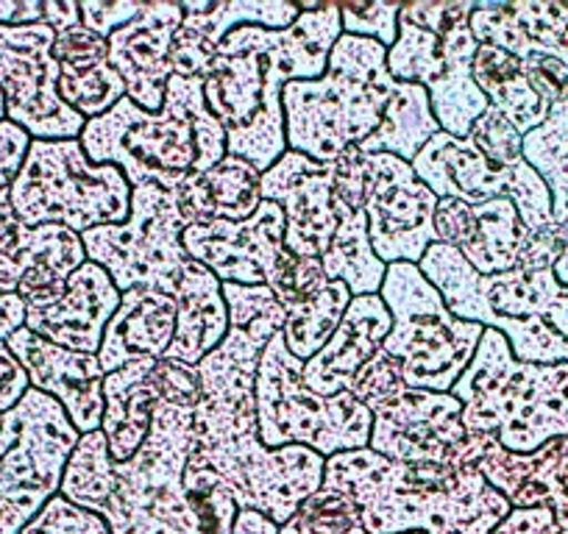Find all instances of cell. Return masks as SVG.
<instances>
[{"instance_id":"obj_1","label":"cell","mask_w":568,"mask_h":534,"mask_svg":"<svg viewBox=\"0 0 568 534\" xmlns=\"http://www.w3.org/2000/svg\"><path fill=\"white\" fill-rule=\"evenodd\" d=\"M229 335L195 368V454L229 484L240 512L287 523L324 487L326 460L307 445L267 449L256 429V370L265 346L284 329V307L267 287L223 285Z\"/></svg>"},{"instance_id":"obj_2","label":"cell","mask_w":568,"mask_h":534,"mask_svg":"<svg viewBox=\"0 0 568 534\" xmlns=\"http://www.w3.org/2000/svg\"><path fill=\"white\" fill-rule=\"evenodd\" d=\"M195 407L160 401L149 440L129 462L109 456L103 432L81 434L59 495L95 512L112 534H232L240 506L195 454Z\"/></svg>"},{"instance_id":"obj_3","label":"cell","mask_w":568,"mask_h":534,"mask_svg":"<svg viewBox=\"0 0 568 534\" xmlns=\"http://www.w3.org/2000/svg\"><path fill=\"white\" fill-rule=\"evenodd\" d=\"M296 3L302 18L291 29L240 25L226 34L204 79L206 106L226 131V154L251 162L260 173L287 154L284 86L321 79L343 34L337 3Z\"/></svg>"},{"instance_id":"obj_4","label":"cell","mask_w":568,"mask_h":534,"mask_svg":"<svg viewBox=\"0 0 568 534\" xmlns=\"http://www.w3.org/2000/svg\"><path fill=\"white\" fill-rule=\"evenodd\" d=\"M324 490L352 499L368 534H490L513 510L477 465H407L371 449L329 456Z\"/></svg>"},{"instance_id":"obj_5","label":"cell","mask_w":568,"mask_h":534,"mask_svg":"<svg viewBox=\"0 0 568 534\" xmlns=\"http://www.w3.org/2000/svg\"><path fill=\"white\" fill-rule=\"evenodd\" d=\"M79 140L95 165L120 167L131 187L156 184L168 193L226 156V131L206 106L204 79L184 75H171L162 112H145L123 97L87 120Z\"/></svg>"},{"instance_id":"obj_6","label":"cell","mask_w":568,"mask_h":534,"mask_svg":"<svg viewBox=\"0 0 568 534\" xmlns=\"http://www.w3.org/2000/svg\"><path fill=\"white\" fill-rule=\"evenodd\" d=\"M418 267L455 318L499 331L518 362H568V287L557 281L555 267L516 265L479 276L444 243L429 245Z\"/></svg>"},{"instance_id":"obj_7","label":"cell","mask_w":568,"mask_h":534,"mask_svg":"<svg viewBox=\"0 0 568 534\" xmlns=\"http://www.w3.org/2000/svg\"><path fill=\"white\" fill-rule=\"evenodd\" d=\"M398 81L387 73V48L365 37L341 34L326 73L284 86L287 151L315 162H332L357 148L379 129Z\"/></svg>"},{"instance_id":"obj_8","label":"cell","mask_w":568,"mask_h":534,"mask_svg":"<svg viewBox=\"0 0 568 534\" xmlns=\"http://www.w3.org/2000/svg\"><path fill=\"white\" fill-rule=\"evenodd\" d=\"M452 396L463 404L468 434L494 438L513 454L568 438V362H518L494 329H485Z\"/></svg>"},{"instance_id":"obj_9","label":"cell","mask_w":568,"mask_h":534,"mask_svg":"<svg viewBox=\"0 0 568 534\" xmlns=\"http://www.w3.org/2000/svg\"><path fill=\"white\" fill-rule=\"evenodd\" d=\"M477 0L402 3L396 45L387 48V73L402 84L424 86L440 131L466 140L488 112V97L474 81L479 42L471 34Z\"/></svg>"},{"instance_id":"obj_10","label":"cell","mask_w":568,"mask_h":534,"mask_svg":"<svg viewBox=\"0 0 568 534\" xmlns=\"http://www.w3.org/2000/svg\"><path fill=\"white\" fill-rule=\"evenodd\" d=\"M352 396L374 415L368 449L407 465H479L488 438L468 434L452 392L404 384L402 364L379 348L357 373Z\"/></svg>"},{"instance_id":"obj_11","label":"cell","mask_w":568,"mask_h":534,"mask_svg":"<svg viewBox=\"0 0 568 534\" xmlns=\"http://www.w3.org/2000/svg\"><path fill=\"white\" fill-rule=\"evenodd\" d=\"M9 201L26 226L84 234L129 220L131 184L120 167L95 165L81 140H31Z\"/></svg>"},{"instance_id":"obj_12","label":"cell","mask_w":568,"mask_h":534,"mask_svg":"<svg viewBox=\"0 0 568 534\" xmlns=\"http://www.w3.org/2000/svg\"><path fill=\"white\" fill-rule=\"evenodd\" d=\"M393 326L382 351L402 364L404 384L415 390L452 392L477 353L485 329L449 312L418 265H387L379 290Z\"/></svg>"},{"instance_id":"obj_13","label":"cell","mask_w":568,"mask_h":534,"mask_svg":"<svg viewBox=\"0 0 568 534\" xmlns=\"http://www.w3.org/2000/svg\"><path fill=\"white\" fill-rule=\"evenodd\" d=\"M282 331L271 337L256 370V429L267 449L307 445L324 460L343 451L368 449L374 415L352 392L318 396L302 379Z\"/></svg>"},{"instance_id":"obj_14","label":"cell","mask_w":568,"mask_h":534,"mask_svg":"<svg viewBox=\"0 0 568 534\" xmlns=\"http://www.w3.org/2000/svg\"><path fill=\"white\" fill-rule=\"evenodd\" d=\"M182 245L221 285L267 287L284 309L304 304L329 285L321 259H304L284 248V212L273 201L243 223H190Z\"/></svg>"},{"instance_id":"obj_15","label":"cell","mask_w":568,"mask_h":534,"mask_svg":"<svg viewBox=\"0 0 568 534\" xmlns=\"http://www.w3.org/2000/svg\"><path fill=\"white\" fill-rule=\"evenodd\" d=\"M81 434L59 401L31 387L0 421V534L23 528L59 495Z\"/></svg>"},{"instance_id":"obj_16","label":"cell","mask_w":568,"mask_h":534,"mask_svg":"<svg viewBox=\"0 0 568 534\" xmlns=\"http://www.w3.org/2000/svg\"><path fill=\"white\" fill-rule=\"evenodd\" d=\"M187 228L176 193L142 184L131 187V215L118 226H95L81 234L87 261L109 274L120 292L151 287L173 296L187 265L182 232Z\"/></svg>"},{"instance_id":"obj_17","label":"cell","mask_w":568,"mask_h":534,"mask_svg":"<svg viewBox=\"0 0 568 534\" xmlns=\"http://www.w3.org/2000/svg\"><path fill=\"white\" fill-rule=\"evenodd\" d=\"M409 165L415 176L438 195V201L457 198L483 204L490 198H510L529 232H544L551 226L549 187L527 160L501 167L474 148L468 137L457 140L440 131Z\"/></svg>"},{"instance_id":"obj_18","label":"cell","mask_w":568,"mask_h":534,"mask_svg":"<svg viewBox=\"0 0 568 534\" xmlns=\"http://www.w3.org/2000/svg\"><path fill=\"white\" fill-rule=\"evenodd\" d=\"M57 31L48 23L0 25V92L7 120L31 140H79L87 120L59 95L53 59Z\"/></svg>"},{"instance_id":"obj_19","label":"cell","mask_w":568,"mask_h":534,"mask_svg":"<svg viewBox=\"0 0 568 534\" xmlns=\"http://www.w3.org/2000/svg\"><path fill=\"white\" fill-rule=\"evenodd\" d=\"M438 195L415 176L413 165L390 154L365 156V217L371 248L385 265H418L435 232Z\"/></svg>"},{"instance_id":"obj_20","label":"cell","mask_w":568,"mask_h":534,"mask_svg":"<svg viewBox=\"0 0 568 534\" xmlns=\"http://www.w3.org/2000/svg\"><path fill=\"white\" fill-rule=\"evenodd\" d=\"M262 201L284 212V248L304 259H321L337 228L335 162H315L287 151L262 173Z\"/></svg>"},{"instance_id":"obj_21","label":"cell","mask_w":568,"mask_h":534,"mask_svg":"<svg viewBox=\"0 0 568 534\" xmlns=\"http://www.w3.org/2000/svg\"><path fill=\"white\" fill-rule=\"evenodd\" d=\"M120 307V290L103 267L84 265L48 296L26 301V329L68 351L98 357L103 331Z\"/></svg>"},{"instance_id":"obj_22","label":"cell","mask_w":568,"mask_h":534,"mask_svg":"<svg viewBox=\"0 0 568 534\" xmlns=\"http://www.w3.org/2000/svg\"><path fill=\"white\" fill-rule=\"evenodd\" d=\"M184 9L179 0H145L129 25L109 37V64L125 84V97L145 112H162L171 81V53Z\"/></svg>"},{"instance_id":"obj_23","label":"cell","mask_w":568,"mask_h":534,"mask_svg":"<svg viewBox=\"0 0 568 534\" xmlns=\"http://www.w3.org/2000/svg\"><path fill=\"white\" fill-rule=\"evenodd\" d=\"M438 243L455 248L479 276L507 274L527 254L532 232L524 226L510 198L483 204L444 198L435 209Z\"/></svg>"},{"instance_id":"obj_24","label":"cell","mask_w":568,"mask_h":534,"mask_svg":"<svg viewBox=\"0 0 568 534\" xmlns=\"http://www.w3.org/2000/svg\"><path fill=\"white\" fill-rule=\"evenodd\" d=\"M9 351L23 364L34 390L62 404L79 434L101 432L103 421V373L92 353L68 351L57 342L42 340L23 326L7 340Z\"/></svg>"},{"instance_id":"obj_25","label":"cell","mask_w":568,"mask_h":534,"mask_svg":"<svg viewBox=\"0 0 568 534\" xmlns=\"http://www.w3.org/2000/svg\"><path fill=\"white\" fill-rule=\"evenodd\" d=\"M182 9L171 70L184 79H206L221 42L240 25L284 31L302 18L296 0H182Z\"/></svg>"},{"instance_id":"obj_26","label":"cell","mask_w":568,"mask_h":534,"mask_svg":"<svg viewBox=\"0 0 568 534\" xmlns=\"http://www.w3.org/2000/svg\"><path fill=\"white\" fill-rule=\"evenodd\" d=\"M335 162V215L337 228L329 248L321 256L329 281H343L352 296H376L387 265L374 254L365 217V154L343 151Z\"/></svg>"},{"instance_id":"obj_27","label":"cell","mask_w":568,"mask_h":534,"mask_svg":"<svg viewBox=\"0 0 568 534\" xmlns=\"http://www.w3.org/2000/svg\"><path fill=\"white\" fill-rule=\"evenodd\" d=\"M471 34L479 45H494L516 59L549 57L568 68V3L557 0H477Z\"/></svg>"},{"instance_id":"obj_28","label":"cell","mask_w":568,"mask_h":534,"mask_svg":"<svg viewBox=\"0 0 568 534\" xmlns=\"http://www.w3.org/2000/svg\"><path fill=\"white\" fill-rule=\"evenodd\" d=\"M393 318L382 296H354L341 326L310 362H304L302 379L318 396L352 392L359 370L379 353Z\"/></svg>"},{"instance_id":"obj_29","label":"cell","mask_w":568,"mask_h":534,"mask_svg":"<svg viewBox=\"0 0 568 534\" xmlns=\"http://www.w3.org/2000/svg\"><path fill=\"white\" fill-rule=\"evenodd\" d=\"M173 335L176 298L151 287H134L120 292V307L103 331L98 362L109 376L136 359H165Z\"/></svg>"},{"instance_id":"obj_30","label":"cell","mask_w":568,"mask_h":534,"mask_svg":"<svg viewBox=\"0 0 568 534\" xmlns=\"http://www.w3.org/2000/svg\"><path fill=\"white\" fill-rule=\"evenodd\" d=\"M59 95L84 120H95L125 97V84L109 64V42L87 25L59 31L53 40Z\"/></svg>"},{"instance_id":"obj_31","label":"cell","mask_w":568,"mask_h":534,"mask_svg":"<svg viewBox=\"0 0 568 534\" xmlns=\"http://www.w3.org/2000/svg\"><path fill=\"white\" fill-rule=\"evenodd\" d=\"M154 364L156 359H136L103 379L101 432L114 462H129L149 440L154 410L162 401Z\"/></svg>"},{"instance_id":"obj_32","label":"cell","mask_w":568,"mask_h":534,"mask_svg":"<svg viewBox=\"0 0 568 534\" xmlns=\"http://www.w3.org/2000/svg\"><path fill=\"white\" fill-rule=\"evenodd\" d=\"M173 298H176V335L165 359H176L195 368L229 335V307L223 298V285L210 267L187 259Z\"/></svg>"},{"instance_id":"obj_33","label":"cell","mask_w":568,"mask_h":534,"mask_svg":"<svg viewBox=\"0 0 568 534\" xmlns=\"http://www.w3.org/2000/svg\"><path fill=\"white\" fill-rule=\"evenodd\" d=\"M262 173L240 156H223L212 171L190 176L176 189L179 209L190 223H243L262 204Z\"/></svg>"},{"instance_id":"obj_34","label":"cell","mask_w":568,"mask_h":534,"mask_svg":"<svg viewBox=\"0 0 568 534\" xmlns=\"http://www.w3.org/2000/svg\"><path fill=\"white\" fill-rule=\"evenodd\" d=\"M474 81L488 97L490 106L513 125V129L527 137L529 131L546 123L551 106L538 95V90L529 81L527 70L510 53L499 51L494 45H479L474 57Z\"/></svg>"},{"instance_id":"obj_35","label":"cell","mask_w":568,"mask_h":534,"mask_svg":"<svg viewBox=\"0 0 568 534\" xmlns=\"http://www.w3.org/2000/svg\"><path fill=\"white\" fill-rule=\"evenodd\" d=\"M524 160L549 187L551 223L566 239L555 276L568 287V101L555 103L546 123L524 137Z\"/></svg>"},{"instance_id":"obj_36","label":"cell","mask_w":568,"mask_h":534,"mask_svg":"<svg viewBox=\"0 0 568 534\" xmlns=\"http://www.w3.org/2000/svg\"><path fill=\"white\" fill-rule=\"evenodd\" d=\"M435 134H440V123L435 120L433 103H429L424 86L398 81L396 95L387 103L379 129L357 148L365 156L390 154L404 162H413Z\"/></svg>"},{"instance_id":"obj_37","label":"cell","mask_w":568,"mask_h":534,"mask_svg":"<svg viewBox=\"0 0 568 534\" xmlns=\"http://www.w3.org/2000/svg\"><path fill=\"white\" fill-rule=\"evenodd\" d=\"M352 290L343 281H329L304 304L284 309V346L298 362H310L329 342L352 304Z\"/></svg>"},{"instance_id":"obj_38","label":"cell","mask_w":568,"mask_h":534,"mask_svg":"<svg viewBox=\"0 0 568 534\" xmlns=\"http://www.w3.org/2000/svg\"><path fill=\"white\" fill-rule=\"evenodd\" d=\"M278 534H368L352 499L324 490L302 501L293 517L278 526Z\"/></svg>"},{"instance_id":"obj_39","label":"cell","mask_w":568,"mask_h":534,"mask_svg":"<svg viewBox=\"0 0 568 534\" xmlns=\"http://www.w3.org/2000/svg\"><path fill=\"white\" fill-rule=\"evenodd\" d=\"M337 7H341L343 34L365 37V40L379 42L382 48L396 45L402 3L368 0V3H337Z\"/></svg>"},{"instance_id":"obj_40","label":"cell","mask_w":568,"mask_h":534,"mask_svg":"<svg viewBox=\"0 0 568 534\" xmlns=\"http://www.w3.org/2000/svg\"><path fill=\"white\" fill-rule=\"evenodd\" d=\"M468 140H471L474 148L483 151L496 165L513 167L524 162V137L494 106H488V112L471 125Z\"/></svg>"},{"instance_id":"obj_41","label":"cell","mask_w":568,"mask_h":534,"mask_svg":"<svg viewBox=\"0 0 568 534\" xmlns=\"http://www.w3.org/2000/svg\"><path fill=\"white\" fill-rule=\"evenodd\" d=\"M23 534H112L106 523L81 506L70 504L64 495H53L45 510L23 528Z\"/></svg>"},{"instance_id":"obj_42","label":"cell","mask_w":568,"mask_h":534,"mask_svg":"<svg viewBox=\"0 0 568 534\" xmlns=\"http://www.w3.org/2000/svg\"><path fill=\"white\" fill-rule=\"evenodd\" d=\"M81 7V25L109 40L118 29L129 25L142 12L145 0H84Z\"/></svg>"},{"instance_id":"obj_43","label":"cell","mask_w":568,"mask_h":534,"mask_svg":"<svg viewBox=\"0 0 568 534\" xmlns=\"http://www.w3.org/2000/svg\"><path fill=\"white\" fill-rule=\"evenodd\" d=\"M29 145L31 137L20 125H14L12 120L0 123V206L12 204L9 193H12L14 178H18L20 167H23Z\"/></svg>"},{"instance_id":"obj_44","label":"cell","mask_w":568,"mask_h":534,"mask_svg":"<svg viewBox=\"0 0 568 534\" xmlns=\"http://www.w3.org/2000/svg\"><path fill=\"white\" fill-rule=\"evenodd\" d=\"M29 390L31 381L26 368L9 351L7 342H0V415H7L9 410H14Z\"/></svg>"},{"instance_id":"obj_45","label":"cell","mask_w":568,"mask_h":534,"mask_svg":"<svg viewBox=\"0 0 568 534\" xmlns=\"http://www.w3.org/2000/svg\"><path fill=\"white\" fill-rule=\"evenodd\" d=\"M555 515L549 510H510V515L499 523L490 534H557Z\"/></svg>"},{"instance_id":"obj_46","label":"cell","mask_w":568,"mask_h":534,"mask_svg":"<svg viewBox=\"0 0 568 534\" xmlns=\"http://www.w3.org/2000/svg\"><path fill=\"white\" fill-rule=\"evenodd\" d=\"M45 23V0H0V25Z\"/></svg>"},{"instance_id":"obj_47","label":"cell","mask_w":568,"mask_h":534,"mask_svg":"<svg viewBox=\"0 0 568 534\" xmlns=\"http://www.w3.org/2000/svg\"><path fill=\"white\" fill-rule=\"evenodd\" d=\"M26 326V301L18 292L0 296V342H7L14 331Z\"/></svg>"},{"instance_id":"obj_48","label":"cell","mask_w":568,"mask_h":534,"mask_svg":"<svg viewBox=\"0 0 568 534\" xmlns=\"http://www.w3.org/2000/svg\"><path fill=\"white\" fill-rule=\"evenodd\" d=\"M45 23L53 31L73 29L81 23V7L75 0H45Z\"/></svg>"},{"instance_id":"obj_49","label":"cell","mask_w":568,"mask_h":534,"mask_svg":"<svg viewBox=\"0 0 568 534\" xmlns=\"http://www.w3.org/2000/svg\"><path fill=\"white\" fill-rule=\"evenodd\" d=\"M232 534H278V526L262 512H240Z\"/></svg>"},{"instance_id":"obj_50","label":"cell","mask_w":568,"mask_h":534,"mask_svg":"<svg viewBox=\"0 0 568 534\" xmlns=\"http://www.w3.org/2000/svg\"><path fill=\"white\" fill-rule=\"evenodd\" d=\"M7 120V97H3V92H0V123Z\"/></svg>"},{"instance_id":"obj_51","label":"cell","mask_w":568,"mask_h":534,"mask_svg":"<svg viewBox=\"0 0 568 534\" xmlns=\"http://www.w3.org/2000/svg\"><path fill=\"white\" fill-rule=\"evenodd\" d=\"M413 534H420V532H413Z\"/></svg>"}]
</instances>
